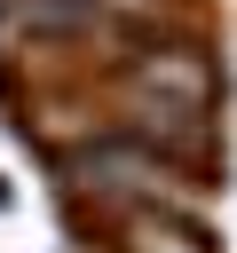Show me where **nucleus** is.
<instances>
[{
  "mask_svg": "<svg viewBox=\"0 0 237 253\" xmlns=\"http://www.w3.org/2000/svg\"><path fill=\"white\" fill-rule=\"evenodd\" d=\"M95 221H103V253H213L190 206H95Z\"/></svg>",
  "mask_w": 237,
  "mask_h": 253,
  "instance_id": "obj_1",
  "label": "nucleus"
}]
</instances>
